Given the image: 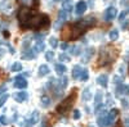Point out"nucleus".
Instances as JSON below:
<instances>
[{"label":"nucleus","instance_id":"nucleus-1","mask_svg":"<svg viewBox=\"0 0 129 127\" xmlns=\"http://www.w3.org/2000/svg\"><path fill=\"white\" fill-rule=\"evenodd\" d=\"M49 25V17L45 14L32 16V18L28 22V28H43Z\"/></svg>","mask_w":129,"mask_h":127},{"label":"nucleus","instance_id":"nucleus-2","mask_svg":"<svg viewBox=\"0 0 129 127\" xmlns=\"http://www.w3.org/2000/svg\"><path fill=\"white\" fill-rule=\"evenodd\" d=\"M32 18V12L28 9V8H22L19 10V13H18V21H19V23L21 26H22L23 28H28V22H30V19Z\"/></svg>","mask_w":129,"mask_h":127},{"label":"nucleus","instance_id":"nucleus-3","mask_svg":"<svg viewBox=\"0 0 129 127\" xmlns=\"http://www.w3.org/2000/svg\"><path fill=\"white\" fill-rule=\"evenodd\" d=\"M75 92H72L69 98H66L63 101H61L58 105H57V112L58 113H64L67 109H70L71 107H72V104H74V101H75Z\"/></svg>","mask_w":129,"mask_h":127},{"label":"nucleus","instance_id":"nucleus-4","mask_svg":"<svg viewBox=\"0 0 129 127\" xmlns=\"http://www.w3.org/2000/svg\"><path fill=\"white\" fill-rule=\"evenodd\" d=\"M116 14H117V10H116V8L110 7V8H107V9L105 10L103 18H105V21H112V19L116 17Z\"/></svg>","mask_w":129,"mask_h":127},{"label":"nucleus","instance_id":"nucleus-5","mask_svg":"<svg viewBox=\"0 0 129 127\" xmlns=\"http://www.w3.org/2000/svg\"><path fill=\"white\" fill-rule=\"evenodd\" d=\"M39 117H40L39 112H38V110H34V112L31 113L30 118H28V119L26 121V123H25V127H31L32 124L38 123V121H39Z\"/></svg>","mask_w":129,"mask_h":127},{"label":"nucleus","instance_id":"nucleus-6","mask_svg":"<svg viewBox=\"0 0 129 127\" xmlns=\"http://www.w3.org/2000/svg\"><path fill=\"white\" fill-rule=\"evenodd\" d=\"M117 114H119V110L117 109H111L110 113L106 114V126H110L115 122V118L117 117Z\"/></svg>","mask_w":129,"mask_h":127},{"label":"nucleus","instance_id":"nucleus-7","mask_svg":"<svg viewBox=\"0 0 129 127\" xmlns=\"http://www.w3.org/2000/svg\"><path fill=\"white\" fill-rule=\"evenodd\" d=\"M14 86L17 89H25V87H27V81L22 76H17L14 78Z\"/></svg>","mask_w":129,"mask_h":127},{"label":"nucleus","instance_id":"nucleus-8","mask_svg":"<svg viewBox=\"0 0 129 127\" xmlns=\"http://www.w3.org/2000/svg\"><path fill=\"white\" fill-rule=\"evenodd\" d=\"M85 10H87V3L80 0V2L76 4V7H75V13H76L78 16H81V14H84Z\"/></svg>","mask_w":129,"mask_h":127},{"label":"nucleus","instance_id":"nucleus-9","mask_svg":"<svg viewBox=\"0 0 129 127\" xmlns=\"http://www.w3.org/2000/svg\"><path fill=\"white\" fill-rule=\"evenodd\" d=\"M27 98H28V95L26 91H19V92L14 94V99L17 103H23L25 100H27Z\"/></svg>","mask_w":129,"mask_h":127},{"label":"nucleus","instance_id":"nucleus-10","mask_svg":"<svg viewBox=\"0 0 129 127\" xmlns=\"http://www.w3.org/2000/svg\"><path fill=\"white\" fill-rule=\"evenodd\" d=\"M36 57V53L34 50H31V49H27L23 51V54H22V58L26 59V60H32V59H35Z\"/></svg>","mask_w":129,"mask_h":127},{"label":"nucleus","instance_id":"nucleus-11","mask_svg":"<svg viewBox=\"0 0 129 127\" xmlns=\"http://www.w3.org/2000/svg\"><path fill=\"white\" fill-rule=\"evenodd\" d=\"M97 82H98V85H101L102 87H107V82H109V78H107L106 75H100L98 77H97Z\"/></svg>","mask_w":129,"mask_h":127},{"label":"nucleus","instance_id":"nucleus-12","mask_svg":"<svg viewBox=\"0 0 129 127\" xmlns=\"http://www.w3.org/2000/svg\"><path fill=\"white\" fill-rule=\"evenodd\" d=\"M90 96H92L90 89H89V87H85V89L83 90V94H81V100H83V101H88V100L90 99Z\"/></svg>","mask_w":129,"mask_h":127},{"label":"nucleus","instance_id":"nucleus-13","mask_svg":"<svg viewBox=\"0 0 129 127\" xmlns=\"http://www.w3.org/2000/svg\"><path fill=\"white\" fill-rule=\"evenodd\" d=\"M81 72H83V68H81L80 66H75L74 69H72V77H74L75 80H79Z\"/></svg>","mask_w":129,"mask_h":127},{"label":"nucleus","instance_id":"nucleus-14","mask_svg":"<svg viewBox=\"0 0 129 127\" xmlns=\"http://www.w3.org/2000/svg\"><path fill=\"white\" fill-rule=\"evenodd\" d=\"M94 54V49L93 48H90V49H88L87 51H85V54H84V57H83V63H87L89 59H90V57Z\"/></svg>","mask_w":129,"mask_h":127},{"label":"nucleus","instance_id":"nucleus-15","mask_svg":"<svg viewBox=\"0 0 129 127\" xmlns=\"http://www.w3.org/2000/svg\"><path fill=\"white\" fill-rule=\"evenodd\" d=\"M102 99H103V92L102 91H97L95 92V98H94V105L98 107V105L102 103Z\"/></svg>","mask_w":129,"mask_h":127},{"label":"nucleus","instance_id":"nucleus-16","mask_svg":"<svg viewBox=\"0 0 129 127\" xmlns=\"http://www.w3.org/2000/svg\"><path fill=\"white\" fill-rule=\"evenodd\" d=\"M48 73H49V67H48L47 64H41V66L39 67V76H40V77L48 75Z\"/></svg>","mask_w":129,"mask_h":127},{"label":"nucleus","instance_id":"nucleus-17","mask_svg":"<svg viewBox=\"0 0 129 127\" xmlns=\"http://www.w3.org/2000/svg\"><path fill=\"white\" fill-rule=\"evenodd\" d=\"M97 124H98L100 127H107L106 126V114L102 113L98 115V119H97Z\"/></svg>","mask_w":129,"mask_h":127},{"label":"nucleus","instance_id":"nucleus-18","mask_svg":"<svg viewBox=\"0 0 129 127\" xmlns=\"http://www.w3.org/2000/svg\"><path fill=\"white\" fill-rule=\"evenodd\" d=\"M50 103H52L50 98H48V96H41V99H40V104H41V107L48 108L49 105H50Z\"/></svg>","mask_w":129,"mask_h":127},{"label":"nucleus","instance_id":"nucleus-19","mask_svg":"<svg viewBox=\"0 0 129 127\" xmlns=\"http://www.w3.org/2000/svg\"><path fill=\"white\" fill-rule=\"evenodd\" d=\"M44 48H45V44L43 42V40H40V41H36V44H35V53H40V51H43L44 50Z\"/></svg>","mask_w":129,"mask_h":127},{"label":"nucleus","instance_id":"nucleus-20","mask_svg":"<svg viewBox=\"0 0 129 127\" xmlns=\"http://www.w3.org/2000/svg\"><path fill=\"white\" fill-rule=\"evenodd\" d=\"M66 71H67V68H66L64 64H61V63H57L56 64V72L58 73V75H63Z\"/></svg>","mask_w":129,"mask_h":127},{"label":"nucleus","instance_id":"nucleus-21","mask_svg":"<svg viewBox=\"0 0 129 127\" xmlns=\"http://www.w3.org/2000/svg\"><path fill=\"white\" fill-rule=\"evenodd\" d=\"M63 10H66L67 13H70L72 10V5H71V0H63Z\"/></svg>","mask_w":129,"mask_h":127},{"label":"nucleus","instance_id":"nucleus-22","mask_svg":"<svg viewBox=\"0 0 129 127\" xmlns=\"http://www.w3.org/2000/svg\"><path fill=\"white\" fill-rule=\"evenodd\" d=\"M58 83H59V86H61L62 90H63V89H66V87H67V85H69V78H67V77H62V78H59Z\"/></svg>","mask_w":129,"mask_h":127},{"label":"nucleus","instance_id":"nucleus-23","mask_svg":"<svg viewBox=\"0 0 129 127\" xmlns=\"http://www.w3.org/2000/svg\"><path fill=\"white\" fill-rule=\"evenodd\" d=\"M109 37H110V40L115 41L117 37H119V31H117V30H111L109 32Z\"/></svg>","mask_w":129,"mask_h":127},{"label":"nucleus","instance_id":"nucleus-24","mask_svg":"<svg viewBox=\"0 0 129 127\" xmlns=\"http://www.w3.org/2000/svg\"><path fill=\"white\" fill-rule=\"evenodd\" d=\"M67 17H69V13L66 12V10L61 9L59 12H58V19H61V21H66Z\"/></svg>","mask_w":129,"mask_h":127},{"label":"nucleus","instance_id":"nucleus-25","mask_svg":"<svg viewBox=\"0 0 129 127\" xmlns=\"http://www.w3.org/2000/svg\"><path fill=\"white\" fill-rule=\"evenodd\" d=\"M12 69L13 72H19V71H22V64H21L19 62H16V63H13L12 64Z\"/></svg>","mask_w":129,"mask_h":127},{"label":"nucleus","instance_id":"nucleus-26","mask_svg":"<svg viewBox=\"0 0 129 127\" xmlns=\"http://www.w3.org/2000/svg\"><path fill=\"white\" fill-rule=\"evenodd\" d=\"M89 78V72L87 68H83V72H81V75H80V80L81 81H87Z\"/></svg>","mask_w":129,"mask_h":127},{"label":"nucleus","instance_id":"nucleus-27","mask_svg":"<svg viewBox=\"0 0 129 127\" xmlns=\"http://www.w3.org/2000/svg\"><path fill=\"white\" fill-rule=\"evenodd\" d=\"M125 92H129V89L125 86V85H119L117 86V94H125Z\"/></svg>","mask_w":129,"mask_h":127},{"label":"nucleus","instance_id":"nucleus-28","mask_svg":"<svg viewBox=\"0 0 129 127\" xmlns=\"http://www.w3.org/2000/svg\"><path fill=\"white\" fill-rule=\"evenodd\" d=\"M70 51L74 55H79L81 53V49H80V46H72V48H70Z\"/></svg>","mask_w":129,"mask_h":127},{"label":"nucleus","instance_id":"nucleus-29","mask_svg":"<svg viewBox=\"0 0 129 127\" xmlns=\"http://www.w3.org/2000/svg\"><path fill=\"white\" fill-rule=\"evenodd\" d=\"M8 98H9L8 94H3L2 96H0V107H3V105L5 104V101L8 100Z\"/></svg>","mask_w":129,"mask_h":127},{"label":"nucleus","instance_id":"nucleus-30","mask_svg":"<svg viewBox=\"0 0 129 127\" xmlns=\"http://www.w3.org/2000/svg\"><path fill=\"white\" fill-rule=\"evenodd\" d=\"M49 44H50L52 48H57V46H58V41H57L56 37H50V39H49Z\"/></svg>","mask_w":129,"mask_h":127},{"label":"nucleus","instance_id":"nucleus-31","mask_svg":"<svg viewBox=\"0 0 129 127\" xmlns=\"http://www.w3.org/2000/svg\"><path fill=\"white\" fill-rule=\"evenodd\" d=\"M53 57H54V53H53V51H47L45 53V59L48 62H52L53 60Z\"/></svg>","mask_w":129,"mask_h":127},{"label":"nucleus","instance_id":"nucleus-32","mask_svg":"<svg viewBox=\"0 0 129 127\" xmlns=\"http://www.w3.org/2000/svg\"><path fill=\"white\" fill-rule=\"evenodd\" d=\"M30 41H31V37H26V39L23 40L22 45H23V49H25V50L28 49V46H30Z\"/></svg>","mask_w":129,"mask_h":127},{"label":"nucleus","instance_id":"nucleus-33","mask_svg":"<svg viewBox=\"0 0 129 127\" xmlns=\"http://www.w3.org/2000/svg\"><path fill=\"white\" fill-rule=\"evenodd\" d=\"M0 123H2L3 126H7L9 123V119H8L7 115H2V117H0Z\"/></svg>","mask_w":129,"mask_h":127},{"label":"nucleus","instance_id":"nucleus-34","mask_svg":"<svg viewBox=\"0 0 129 127\" xmlns=\"http://www.w3.org/2000/svg\"><path fill=\"white\" fill-rule=\"evenodd\" d=\"M80 115H81V113H80L79 109H75V110H74V119H79Z\"/></svg>","mask_w":129,"mask_h":127},{"label":"nucleus","instance_id":"nucleus-35","mask_svg":"<svg viewBox=\"0 0 129 127\" xmlns=\"http://www.w3.org/2000/svg\"><path fill=\"white\" fill-rule=\"evenodd\" d=\"M58 58H59V60H61V62H66V60H70V58H69L66 54H61Z\"/></svg>","mask_w":129,"mask_h":127},{"label":"nucleus","instance_id":"nucleus-36","mask_svg":"<svg viewBox=\"0 0 129 127\" xmlns=\"http://www.w3.org/2000/svg\"><path fill=\"white\" fill-rule=\"evenodd\" d=\"M126 14H128V12H121V13H120V16H119V21H120V22H123V21L125 19Z\"/></svg>","mask_w":129,"mask_h":127},{"label":"nucleus","instance_id":"nucleus-37","mask_svg":"<svg viewBox=\"0 0 129 127\" xmlns=\"http://www.w3.org/2000/svg\"><path fill=\"white\" fill-rule=\"evenodd\" d=\"M62 22H63V21H61V19H57V22L54 23V28H56V30H58V28L61 27V25H62Z\"/></svg>","mask_w":129,"mask_h":127},{"label":"nucleus","instance_id":"nucleus-38","mask_svg":"<svg viewBox=\"0 0 129 127\" xmlns=\"http://www.w3.org/2000/svg\"><path fill=\"white\" fill-rule=\"evenodd\" d=\"M7 89H8V87H7V85H5V83H3L2 86H0V94H4V92L7 91Z\"/></svg>","mask_w":129,"mask_h":127},{"label":"nucleus","instance_id":"nucleus-39","mask_svg":"<svg viewBox=\"0 0 129 127\" xmlns=\"http://www.w3.org/2000/svg\"><path fill=\"white\" fill-rule=\"evenodd\" d=\"M59 46H61V49H62V50H66V49H69V44H67V42H62V44H61Z\"/></svg>","mask_w":129,"mask_h":127},{"label":"nucleus","instance_id":"nucleus-40","mask_svg":"<svg viewBox=\"0 0 129 127\" xmlns=\"http://www.w3.org/2000/svg\"><path fill=\"white\" fill-rule=\"evenodd\" d=\"M124 126H125V127H129V117L125 118V121H124Z\"/></svg>","mask_w":129,"mask_h":127},{"label":"nucleus","instance_id":"nucleus-41","mask_svg":"<svg viewBox=\"0 0 129 127\" xmlns=\"http://www.w3.org/2000/svg\"><path fill=\"white\" fill-rule=\"evenodd\" d=\"M126 2H128V0H120V4H121V5H125Z\"/></svg>","mask_w":129,"mask_h":127},{"label":"nucleus","instance_id":"nucleus-42","mask_svg":"<svg viewBox=\"0 0 129 127\" xmlns=\"http://www.w3.org/2000/svg\"><path fill=\"white\" fill-rule=\"evenodd\" d=\"M126 26H128V22H124V25H123V28L125 30V28H126Z\"/></svg>","mask_w":129,"mask_h":127},{"label":"nucleus","instance_id":"nucleus-43","mask_svg":"<svg viewBox=\"0 0 129 127\" xmlns=\"http://www.w3.org/2000/svg\"><path fill=\"white\" fill-rule=\"evenodd\" d=\"M54 2H61V0H54Z\"/></svg>","mask_w":129,"mask_h":127}]
</instances>
